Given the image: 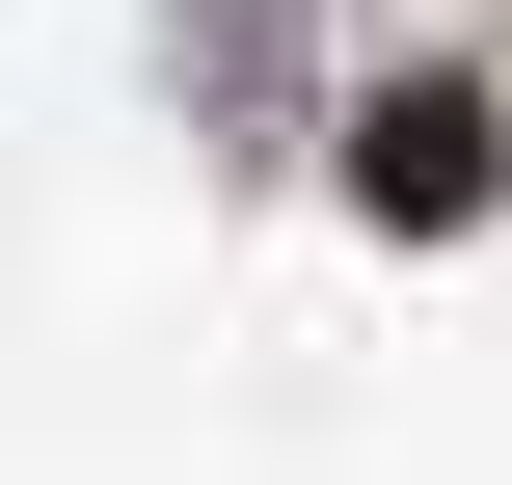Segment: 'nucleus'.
<instances>
[{"instance_id": "1", "label": "nucleus", "mask_w": 512, "mask_h": 485, "mask_svg": "<svg viewBox=\"0 0 512 485\" xmlns=\"http://www.w3.org/2000/svg\"><path fill=\"white\" fill-rule=\"evenodd\" d=\"M351 189H378V216H486V108H459V81H432V108H378V135H351Z\"/></svg>"}]
</instances>
